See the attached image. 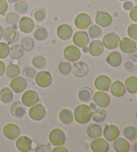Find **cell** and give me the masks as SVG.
<instances>
[{
  "label": "cell",
  "mask_w": 137,
  "mask_h": 152,
  "mask_svg": "<svg viewBox=\"0 0 137 152\" xmlns=\"http://www.w3.org/2000/svg\"><path fill=\"white\" fill-rule=\"evenodd\" d=\"M72 72L73 75L78 78L86 77L89 73L88 65L82 61L76 62L73 65Z\"/></svg>",
  "instance_id": "obj_16"
},
{
  "label": "cell",
  "mask_w": 137,
  "mask_h": 152,
  "mask_svg": "<svg viewBox=\"0 0 137 152\" xmlns=\"http://www.w3.org/2000/svg\"><path fill=\"white\" fill-rule=\"evenodd\" d=\"M133 149H134V151L137 152V141H136V142H135V143H134V145H133Z\"/></svg>",
  "instance_id": "obj_58"
},
{
  "label": "cell",
  "mask_w": 137,
  "mask_h": 152,
  "mask_svg": "<svg viewBox=\"0 0 137 152\" xmlns=\"http://www.w3.org/2000/svg\"><path fill=\"white\" fill-rule=\"evenodd\" d=\"M112 146L117 152H128L130 149V143L126 139L123 137H117L113 141Z\"/></svg>",
  "instance_id": "obj_25"
},
{
  "label": "cell",
  "mask_w": 137,
  "mask_h": 152,
  "mask_svg": "<svg viewBox=\"0 0 137 152\" xmlns=\"http://www.w3.org/2000/svg\"><path fill=\"white\" fill-rule=\"evenodd\" d=\"M136 64H137V63H136L135 62L133 61V60L131 58H129L128 60H127L125 62V69L127 70V71L131 72L136 69Z\"/></svg>",
  "instance_id": "obj_48"
},
{
  "label": "cell",
  "mask_w": 137,
  "mask_h": 152,
  "mask_svg": "<svg viewBox=\"0 0 137 152\" xmlns=\"http://www.w3.org/2000/svg\"><path fill=\"white\" fill-rule=\"evenodd\" d=\"M4 135L10 140H15L20 137L21 129L18 125L15 124H7L2 130Z\"/></svg>",
  "instance_id": "obj_6"
},
{
  "label": "cell",
  "mask_w": 137,
  "mask_h": 152,
  "mask_svg": "<svg viewBox=\"0 0 137 152\" xmlns=\"http://www.w3.org/2000/svg\"><path fill=\"white\" fill-rule=\"evenodd\" d=\"M126 88L125 84H123L120 80H117L111 84L110 87V93L115 97H122L126 93Z\"/></svg>",
  "instance_id": "obj_22"
},
{
  "label": "cell",
  "mask_w": 137,
  "mask_h": 152,
  "mask_svg": "<svg viewBox=\"0 0 137 152\" xmlns=\"http://www.w3.org/2000/svg\"><path fill=\"white\" fill-rule=\"evenodd\" d=\"M7 1H8V2H9V3H14V2L20 1V0H7Z\"/></svg>",
  "instance_id": "obj_59"
},
{
  "label": "cell",
  "mask_w": 137,
  "mask_h": 152,
  "mask_svg": "<svg viewBox=\"0 0 137 152\" xmlns=\"http://www.w3.org/2000/svg\"><path fill=\"white\" fill-rule=\"evenodd\" d=\"M36 85L41 88H47L51 85L52 77L50 73L45 70L38 72L35 77Z\"/></svg>",
  "instance_id": "obj_7"
},
{
  "label": "cell",
  "mask_w": 137,
  "mask_h": 152,
  "mask_svg": "<svg viewBox=\"0 0 137 152\" xmlns=\"http://www.w3.org/2000/svg\"><path fill=\"white\" fill-rule=\"evenodd\" d=\"M120 50L125 54H131L136 48L135 42L130 38L125 37L120 41Z\"/></svg>",
  "instance_id": "obj_21"
},
{
  "label": "cell",
  "mask_w": 137,
  "mask_h": 152,
  "mask_svg": "<svg viewBox=\"0 0 137 152\" xmlns=\"http://www.w3.org/2000/svg\"><path fill=\"white\" fill-rule=\"evenodd\" d=\"M4 30L3 27L0 25V40H1L2 36H3V35H4Z\"/></svg>",
  "instance_id": "obj_57"
},
{
  "label": "cell",
  "mask_w": 137,
  "mask_h": 152,
  "mask_svg": "<svg viewBox=\"0 0 137 152\" xmlns=\"http://www.w3.org/2000/svg\"><path fill=\"white\" fill-rule=\"evenodd\" d=\"M93 98L97 107L101 108H106L110 103V97L106 91H96L93 95Z\"/></svg>",
  "instance_id": "obj_9"
},
{
  "label": "cell",
  "mask_w": 137,
  "mask_h": 152,
  "mask_svg": "<svg viewBox=\"0 0 137 152\" xmlns=\"http://www.w3.org/2000/svg\"><path fill=\"white\" fill-rule=\"evenodd\" d=\"M56 34L60 40H68L72 36L73 29L68 23H62L58 27Z\"/></svg>",
  "instance_id": "obj_19"
},
{
  "label": "cell",
  "mask_w": 137,
  "mask_h": 152,
  "mask_svg": "<svg viewBox=\"0 0 137 152\" xmlns=\"http://www.w3.org/2000/svg\"><path fill=\"white\" fill-rule=\"evenodd\" d=\"M53 152H68V149L64 147V145H60L56 146L52 149Z\"/></svg>",
  "instance_id": "obj_53"
},
{
  "label": "cell",
  "mask_w": 137,
  "mask_h": 152,
  "mask_svg": "<svg viewBox=\"0 0 137 152\" xmlns=\"http://www.w3.org/2000/svg\"><path fill=\"white\" fill-rule=\"evenodd\" d=\"M88 33L90 38H98L102 36V30L98 26L93 25L91 27H90Z\"/></svg>",
  "instance_id": "obj_40"
},
{
  "label": "cell",
  "mask_w": 137,
  "mask_h": 152,
  "mask_svg": "<svg viewBox=\"0 0 137 152\" xmlns=\"http://www.w3.org/2000/svg\"><path fill=\"white\" fill-rule=\"evenodd\" d=\"M34 17L35 18V20L38 22H43V21L46 19V12L44 11V10H37L35 11L34 14Z\"/></svg>",
  "instance_id": "obj_47"
},
{
  "label": "cell",
  "mask_w": 137,
  "mask_h": 152,
  "mask_svg": "<svg viewBox=\"0 0 137 152\" xmlns=\"http://www.w3.org/2000/svg\"><path fill=\"white\" fill-rule=\"evenodd\" d=\"M21 46H22V48L26 51H31L34 46V44L32 39H31L30 38H23L22 41V43H21Z\"/></svg>",
  "instance_id": "obj_42"
},
{
  "label": "cell",
  "mask_w": 137,
  "mask_h": 152,
  "mask_svg": "<svg viewBox=\"0 0 137 152\" xmlns=\"http://www.w3.org/2000/svg\"><path fill=\"white\" fill-rule=\"evenodd\" d=\"M8 8V4L6 0H0V15H4Z\"/></svg>",
  "instance_id": "obj_49"
},
{
  "label": "cell",
  "mask_w": 137,
  "mask_h": 152,
  "mask_svg": "<svg viewBox=\"0 0 137 152\" xmlns=\"http://www.w3.org/2000/svg\"><path fill=\"white\" fill-rule=\"evenodd\" d=\"M86 133L88 137L94 140L101 137L102 135V128L98 124H91L86 128Z\"/></svg>",
  "instance_id": "obj_29"
},
{
  "label": "cell",
  "mask_w": 137,
  "mask_h": 152,
  "mask_svg": "<svg viewBox=\"0 0 137 152\" xmlns=\"http://www.w3.org/2000/svg\"><path fill=\"white\" fill-rule=\"evenodd\" d=\"M39 96L38 93L34 90H28L22 96V103L27 107H31L38 103Z\"/></svg>",
  "instance_id": "obj_3"
},
{
  "label": "cell",
  "mask_w": 137,
  "mask_h": 152,
  "mask_svg": "<svg viewBox=\"0 0 137 152\" xmlns=\"http://www.w3.org/2000/svg\"><path fill=\"white\" fill-rule=\"evenodd\" d=\"M127 34L133 40H137V23H131L127 28Z\"/></svg>",
  "instance_id": "obj_45"
},
{
  "label": "cell",
  "mask_w": 137,
  "mask_h": 152,
  "mask_svg": "<svg viewBox=\"0 0 137 152\" xmlns=\"http://www.w3.org/2000/svg\"><path fill=\"white\" fill-rule=\"evenodd\" d=\"M48 140L51 145L54 147L64 145L66 142V134L62 129L55 128L50 132Z\"/></svg>",
  "instance_id": "obj_2"
},
{
  "label": "cell",
  "mask_w": 137,
  "mask_h": 152,
  "mask_svg": "<svg viewBox=\"0 0 137 152\" xmlns=\"http://www.w3.org/2000/svg\"><path fill=\"white\" fill-rule=\"evenodd\" d=\"M20 68L17 64L10 63L6 69V75L8 78H14L20 75Z\"/></svg>",
  "instance_id": "obj_34"
},
{
  "label": "cell",
  "mask_w": 137,
  "mask_h": 152,
  "mask_svg": "<svg viewBox=\"0 0 137 152\" xmlns=\"http://www.w3.org/2000/svg\"><path fill=\"white\" fill-rule=\"evenodd\" d=\"M129 16L132 21L137 23V5L133 6V8L130 10Z\"/></svg>",
  "instance_id": "obj_50"
},
{
  "label": "cell",
  "mask_w": 137,
  "mask_h": 152,
  "mask_svg": "<svg viewBox=\"0 0 137 152\" xmlns=\"http://www.w3.org/2000/svg\"><path fill=\"white\" fill-rule=\"evenodd\" d=\"M92 109L86 104H79L74 111V118L76 123L84 125L88 124L92 118Z\"/></svg>",
  "instance_id": "obj_1"
},
{
  "label": "cell",
  "mask_w": 137,
  "mask_h": 152,
  "mask_svg": "<svg viewBox=\"0 0 137 152\" xmlns=\"http://www.w3.org/2000/svg\"><path fill=\"white\" fill-rule=\"evenodd\" d=\"M105 140L109 141H113L118 137L120 135V130L118 127L114 124H106L102 132Z\"/></svg>",
  "instance_id": "obj_12"
},
{
  "label": "cell",
  "mask_w": 137,
  "mask_h": 152,
  "mask_svg": "<svg viewBox=\"0 0 137 152\" xmlns=\"http://www.w3.org/2000/svg\"><path fill=\"white\" fill-rule=\"evenodd\" d=\"M104 46L101 40H94L90 43L88 53L93 57H98L104 52Z\"/></svg>",
  "instance_id": "obj_23"
},
{
  "label": "cell",
  "mask_w": 137,
  "mask_h": 152,
  "mask_svg": "<svg viewBox=\"0 0 137 152\" xmlns=\"http://www.w3.org/2000/svg\"><path fill=\"white\" fill-rule=\"evenodd\" d=\"M95 22L96 24L102 28H106L111 24L112 22V18L111 15L107 12L97 11Z\"/></svg>",
  "instance_id": "obj_18"
},
{
  "label": "cell",
  "mask_w": 137,
  "mask_h": 152,
  "mask_svg": "<svg viewBox=\"0 0 137 152\" xmlns=\"http://www.w3.org/2000/svg\"><path fill=\"white\" fill-rule=\"evenodd\" d=\"M90 149L93 152H106L109 149V144L106 140L99 137L92 141Z\"/></svg>",
  "instance_id": "obj_15"
},
{
  "label": "cell",
  "mask_w": 137,
  "mask_h": 152,
  "mask_svg": "<svg viewBox=\"0 0 137 152\" xmlns=\"http://www.w3.org/2000/svg\"><path fill=\"white\" fill-rule=\"evenodd\" d=\"M36 151H51V148L49 145H42L38 147Z\"/></svg>",
  "instance_id": "obj_52"
},
{
  "label": "cell",
  "mask_w": 137,
  "mask_h": 152,
  "mask_svg": "<svg viewBox=\"0 0 137 152\" xmlns=\"http://www.w3.org/2000/svg\"><path fill=\"white\" fill-rule=\"evenodd\" d=\"M14 93L9 87H4L0 90V101L2 103L8 104L13 101Z\"/></svg>",
  "instance_id": "obj_30"
},
{
  "label": "cell",
  "mask_w": 137,
  "mask_h": 152,
  "mask_svg": "<svg viewBox=\"0 0 137 152\" xmlns=\"http://www.w3.org/2000/svg\"><path fill=\"white\" fill-rule=\"evenodd\" d=\"M28 113L31 119L38 121L43 119L46 116V109L43 104L37 103L30 107Z\"/></svg>",
  "instance_id": "obj_8"
},
{
  "label": "cell",
  "mask_w": 137,
  "mask_h": 152,
  "mask_svg": "<svg viewBox=\"0 0 137 152\" xmlns=\"http://www.w3.org/2000/svg\"><path fill=\"white\" fill-rule=\"evenodd\" d=\"M59 120L64 125H70L74 121V113L69 109H62L59 113Z\"/></svg>",
  "instance_id": "obj_27"
},
{
  "label": "cell",
  "mask_w": 137,
  "mask_h": 152,
  "mask_svg": "<svg viewBox=\"0 0 137 152\" xmlns=\"http://www.w3.org/2000/svg\"><path fill=\"white\" fill-rule=\"evenodd\" d=\"M72 40L76 46L84 48L89 43V37L88 34L84 31H77L74 34Z\"/></svg>",
  "instance_id": "obj_14"
},
{
  "label": "cell",
  "mask_w": 137,
  "mask_h": 152,
  "mask_svg": "<svg viewBox=\"0 0 137 152\" xmlns=\"http://www.w3.org/2000/svg\"><path fill=\"white\" fill-rule=\"evenodd\" d=\"M89 107H90V108L92 110H94V109H96V108H97V105L96 104H95V103H90V105H89Z\"/></svg>",
  "instance_id": "obj_56"
},
{
  "label": "cell",
  "mask_w": 137,
  "mask_h": 152,
  "mask_svg": "<svg viewBox=\"0 0 137 152\" xmlns=\"http://www.w3.org/2000/svg\"><path fill=\"white\" fill-rule=\"evenodd\" d=\"M63 55L68 61L75 62L80 58L81 52L78 47L75 45H68L64 49Z\"/></svg>",
  "instance_id": "obj_5"
},
{
  "label": "cell",
  "mask_w": 137,
  "mask_h": 152,
  "mask_svg": "<svg viewBox=\"0 0 137 152\" xmlns=\"http://www.w3.org/2000/svg\"><path fill=\"white\" fill-rule=\"evenodd\" d=\"M15 146L18 151L27 152L32 149V141L28 136H20L16 140Z\"/></svg>",
  "instance_id": "obj_17"
},
{
  "label": "cell",
  "mask_w": 137,
  "mask_h": 152,
  "mask_svg": "<svg viewBox=\"0 0 137 152\" xmlns=\"http://www.w3.org/2000/svg\"><path fill=\"white\" fill-rule=\"evenodd\" d=\"M23 54H24V50L20 45L16 44V45L13 46L10 48L9 55L12 59L19 60L22 58Z\"/></svg>",
  "instance_id": "obj_35"
},
{
  "label": "cell",
  "mask_w": 137,
  "mask_h": 152,
  "mask_svg": "<svg viewBox=\"0 0 137 152\" xmlns=\"http://www.w3.org/2000/svg\"><path fill=\"white\" fill-rule=\"evenodd\" d=\"M133 2L130 1H126L123 4V8L125 9L126 11H130V10L133 8Z\"/></svg>",
  "instance_id": "obj_51"
},
{
  "label": "cell",
  "mask_w": 137,
  "mask_h": 152,
  "mask_svg": "<svg viewBox=\"0 0 137 152\" xmlns=\"http://www.w3.org/2000/svg\"><path fill=\"white\" fill-rule=\"evenodd\" d=\"M9 86L13 92L15 93H21L23 92L27 88V80L23 77L18 76L11 80Z\"/></svg>",
  "instance_id": "obj_11"
},
{
  "label": "cell",
  "mask_w": 137,
  "mask_h": 152,
  "mask_svg": "<svg viewBox=\"0 0 137 152\" xmlns=\"http://www.w3.org/2000/svg\"><path fill=\"white\" fill-rule=\"evenodd\" d=\"M94 86L96 90L101 91H109L111 86L112 81L109 76L101 75L97 77L94 80Z\"/></svg>",
  "instance_id": "obj_10"
},
{
  "label": "cell",
  "mask_w": 137,
  "mask_h": 152,
  "mask_svg": "<svg viewBox=\"0 0 137 152\" xmlns=\"http://www.w3.org/2000/svg\"><path fill=\"white\" fill-rule=\"evenodd\" d=\"M119 1H127V0H119Z\"/></svg>",
  "instance_id": "obj_61"
},
{
  "label": "cell",
  "mask_w": 137,
  "mask_h": 152,
  "mask_svg": "<svg viewBox=\"0 0 137 152\" xmlns=\"http://www.w3.org/2000/svg\"><path fill=\"white\" fill-rule=\"evenodd\" d=\"M106 62L111 67L119 66L122 62V55L117 51H112L108 55Z\"/></svg>",
  "instance_id": "obj_28"
},
{
  "label": "cell",
  "mask_w": 137,
  "mask_h": 152,
  "mask_svg": "<svg viewBox=\"0 0 137 152\" xmlns=\"http://www.w3.org/2000/svg\"><path fill=\"white\" fill-rule=\"evenodd\" d=\"M18 15L14 12H9L8 14L6 15V20L7 23H9V25H15L18 22Z\"/></svg>",
  "instance_id": "obj_46"
},
{
  "label": "cell",
  "mask_w": 137,
  "mask_h": 152,
  "mask_svg": "<svg viewBox=\"0 0 137 152\" xmlns=\"http://www.w3.org/2000/svg\"><path fill=\"white\" fill-rule=\"evenodd\" d=\"M136 97H137V95H136Z\"/></svg>",
  "instance_id": "obj_62"
},
{
  "label": "cell",
  "mask_w": 137,
  "mask_h": 152,
  "mask_svg": "<svg viewBox=\"0 0 137 152\" xmlns=\"http://www.w3.org/2000/svg\"><path fill=\"white\" fill-rule=\"evenodd\" d=\"M126 90L128 93L134 94L137 93V77L130 76L127 77L125 81Z\"/></svg>",
  "instance_id": "obj_31"
},
{
  "label": "cell",
  "mask_w": 137,
  "mask_h": 152,
  "mask_svg": "<svg viewBox=\"0 0 137 152\" xmlns=\"http://www.w3.org/2000/svg\"><path fill=\"white\" fill-rule=\"evenodd\" d=\"M35 23L31 18L23 16L19 21V28L24 34H30L34 30Z\"/></svg>",
  "instance_id": "obj_20"
},
{
  "label": "cell",
  "mask_w": 137,
  "mask_h": 152,
  "mask_svg": "<svg viewBox=\"0 0 137 152\" xmlns=\"http://www.w3.org/2000/svg\"><path fill=\"white\" fill-rule=\"evenodd\" d=\"M123 134L127 140L133 141L137 137V129L133 126L126 127L123 131Z\"/></svg>",
  "instance_id": "obj_38"
},
{
  "label": "cell",
  "mask_w": 137,
  "mask_h": 152,
  "mask_svg": "<svg viewBox=\"0 0 137 152\" xmlns=\"http://www.w3.org/2000/svg\"><path fill=\"white\" fill-rule=\"evenodd\" d=\"M14 8L15 11L17 13H19L20 14H22L27 12L28 6L27 2L22 0V1H18V2H17V3L15 4Z\"/></svg>",
  "instance_id": "obj_41"
},
{
  "label": "cell",
  "mask_w": 137,
  "mask_h": 152,
  "mask_svg": "<svg viewBox=\"0 0 137 152\" xmlns=\"http://www.w3.org/2000/svg\"><path fill=\"white\" fill-rule=\"evenodd\" d=\"M131 54H132L130 55V58H131L133 61H134L136 63H137V48H136V49L134 50L133 52H132Z\"/></svg>",
  "instance_id": "obj_55"
},
{
  "label": "cell",
  "mask_w": 137,
  "mask_h": 152,
  "mask_svg": "<svg viewBox=\"0 0 137 152\" xmlns=\"http://www.w3.org/2000/svg\"><path fill=\"white\" fill-rule=\"evenodd\" d=\"M135 116H136V118L137 119V109H136V113H135Z\"/></svg>",
  "instance_id": "obj_60"
},
{
  "label": "cell",
  "mask_w": 137,
  "mask_h": 152,
  "mask_svg": "<svg viewBox=\"0 0 137 152\" xmlns=\"http://www.w3.org/2000/svg\"><path fill=\"white\" fill-rule=\"evenodd\" d=\"M37 74L36 70L33 67L27 66L23 70V75L25 76L27 79L31 80L33 78L36 77Z\"/></svg>",
  "instance_id": "obj_44"
},
{
  "label": "cell",
  "mask_w": 137,
  "mask_h": 152,
  "mask_svg": "<svg viewBox=\"0 0 137 152\" xmlns=\"http://www.w3.org/2000/svg\"><path fill=\"white\" fill-rule=\"evenodd\" d=\"M34 36L36 40L39 42L44 41L48 37V32L44 27H38L34 32Z\"/></svg>",
  "instance_id": "obj_36"
},
{
  "label": "cell",
  "mask_w": 137,
  "mask_h": 152,
  "mask_svg": "<svg viewBox=\"0 0 137 152\" xmlns=\"http://www.w3.org/2000/svg\"><path fill=\"white\" fill-rule=\"evenodd\" d=\"M10 48L5 42H0V59H5L9 55Z\"/></svg>",
  "instance_id": "obj_43"
},
{
  "label": "cell",
  "mask_w": 137,
  "mask_h": 152,
  "mask_svg": "<svg viewBox=\"0 0 137 152\" xmlns=\"http://www.w3.org/2000/svg\"><path fill=\"white\" fill-rule=\"evenodd\" d=\"M93 91L91 88L88 87L82 88L78 91V97L80 99V101L84 103H88L91 100L92 97L93 96Z\"/></svg>",
  "instance_id": "obj_32"
},
{
  "label": "cell",
  "mask_w": 137,
  "mask_h": 152,
  "mask_svg": "<svg viewBox=\"0 0 137 152\" xmlns=\"http://www.w3.org/2000/svg\"><path fill=\"white\" fill-rule=\"evenodd\" d=\"M58 71L60 72V74L64 76H67L69 75L71 72H72V66L70 62L62 61L59 63L58 66Z\"/></svg>",
  "instance_id": "obj_39"
},
{
  "label": "cell",
  "mask_w": 137,
  "mask_h": 152,
  "mask_svg": "<svg viewBox=\"0 0 137 152\" xmlns=\"http://www.w3.org/2000/svg\"><path fill=\"white\" fill-rule=\"evenodd\" d=\"M120 39L119 36L115 32H110L105 35L102 38V42L104 47L108 50L117 48L119 45Z\"/></svg>",
  "instance_id": "obj_4"
},
{
  "label": "cell",
  "mask_w": 137,
  "mask_h": 152,
  "mask_svg": "<svg viewBox=\"0 0 137 152\" xmlns=\"http://www.w3.org/2000/svg\"><path fill=\"white\" fill-rule=\"evenodd\" d=\"M4 36L8 44H13L16 42L19 39V32L17 28L14 26H9L5 29Z\"/></svg>",
  "instance_id": "obj_24"
},
{
  "label": "cell",
  "mask_w": 137,
  "mask_h": 152,
  "mask_svg": "<svg viewBox=\"0 0 137 152\" xmlns=\"http://www.w3.org/2000/svg\"><path fill=\"white\" fill-rule=\"evenodd\" d=\"M91 18L86 13H80L76 15L74 19V25L79 30H85L91 24Z\"/></svg>",
  "instance_id": "obj_13"
},
{
  "label": "cell",
  "mask_w": 137,
  "mask_h": 152,
  "mask_svg": "<svg viewBox=\"0 0 137 152\" xmlns=\"http://www.w3.org/2000/svg\"><path fill=\"white\" fill-rule=\"evenodd\" d=\"M106 112L104 108H96V109L93 110L92 112V119L94 122L97 123V124H101L103 122L104 120L106 119Z\"/></svg>",
  "instance_id": "obj_33"
},
{
  "label": "cell",
  "mask_w": 137,
  "mask_h": 152,
  "mask_svg": "<svg viewBox=\"0 0 137 152\" xmlns=\"http://www.w3.org/2000/svg\"><path fill=\"white\" fill-rule=\"evenodd\" d=\"M10 113L14 117L20 119L26 115V110L23 107V104L20 101H15L10 107Z\"/></svg>",
  "instance_id": "obj_26"
},
{
  "label": "cell",
  "mask_w": 137,
  "mask_h": 152,
  "mask_svg": "<svg viewBox=\"0 0 137 152\" xmlns=\"http://www.w3.org/2000/svg\"><path fill=\"white\" fill-rule=\"evenodd\" d=\"M6 64L1 60H0V77H2L6 72Z\"/></svg>",
  "instance_id": "obj_54"
},
{
  "label": "cell",
  "mask_w": 137,
  "mask_h": 152,
  "mask_svg": "<svg viewBox=\"0 0 137 152\" xmlns=\"http://www.w3.org/2000/svg\"><path fill=\"white\" fill-rule=\"evenodd\" d=\"M31 64L36 69L42 70L46 67L47 62L44 56H34L31 60Z\"/></svg>",
  "instance_id": "obj_37"
}]
</instances>
